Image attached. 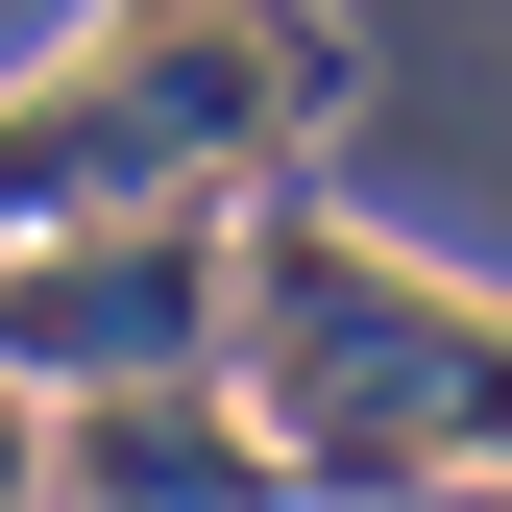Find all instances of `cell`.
<instances>
[{"instance_id": "obj_4", "label": "cell", "mask_w": 512, "mask_h": 512, "mask_svg": "<svg viewBox=\"0 0 512 512\" xmlns=\"http://www.w3.org/2000/svg\"><path fill=\"white\" fill-rule=\"evenodd\" d=\"M49 464H74V488H269V439H244L196 366H122L98 415H49Z\"/></svg>"}, {"instance_id": "obj_2", "label": "cell", "mask_w": 512, "mask_h": 512, "mask_svg": "<svg viewBox=\"0 0 512 512\" xmlns=\"http://www.w3.org/2000/svg\"><path fill=\"white\" fill-rule=\"evenodd\" d=\"M220 342L269 366V464H317V488L512 439V317H464L439 269H391L366 220H269L244 293H220Z\"/></svg>"}, {"instance_id": "obj_5", "label": "cell", "mask_w": 512, "mask_h": 512, "mask_svg": "<svg viewBox=\"0 0 512 512\" xmlns=\"http://www.w3.org/2000/svg\"><path fill=\"white\" fill-rule=\"evenodd\" d=\"M25 464H49V415H25V366H0V488H25Z\"/></svg>"}, {"instance_id": "obj_1", "label": "cell", "mask_w": 512, "mask_h": 512, "mask_svg": "<svg viewBox=\"0 0 512 512\" xmlns=\"http://www.w3.org/2000/svg\"><path fill=\"white\" fill-rule=\"evenodd\" d=\"M342 98V25L317 0H98L25 98H0V220H74V196H220L244 147Z\"/></svg>"}, {"instance_id": "obj_3", "label": "cell", "mask_w": 512, "mask_h": 512, "mask_svg": "<svg viewBox=\"0 0 512 512\" xmlns=\"http://www.w3.org/2000/svg\"><path fill=\"white\" fill-rule=\"evenodd\" d=\"M220 293H244L220 196H74V220H0V366H74V391L196 366Z\"/></svg>"}]
</instances>
